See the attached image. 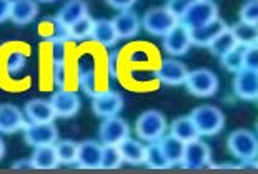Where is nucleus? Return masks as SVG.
I'll return each instance as SVG.
<instances>
[{
    "mask_svg": "<svg viewBox=\"0 0 258 174\" xmlns=\"http://www.w3.org/2000/svg\"><path fill=\"white\" fill-rule=\"evenodd\" d=\"M190 118L194 119L200 136H215L225 126V116L222 110L212 105H202L191 111Z\"/></svg>",
    "mask_w": 258,
    "mask_h": 174,
    "instance_id": "1",
    "label": "nucleus"
},
{
    "mask_svg": "<svg viewBox=\"0 0 258 174\" xmlns=\"http://www.w3.org/2000/svg\"><path fill=\"white\" fill-rule=\"evenodd\" d=\"M227 146L237 159L251 162L258 157V138L248 129H237L228 136Z\"/></svg>",
    "mask_w": 258,
    "mask_h": 174,
    "instance_id": "2",
    "label": "nucleus"
},
{
    "mask_svg": "<svg viewBox=\"0 0 258 174\" xmlns=\"http://www.w3.org/2000/svg\"><path fill=\"white\" fill-rule=\"evenodd\" d=\"M167 128V118L157 110H148L142 113L135 123V133L139 136V139H144L147 143L158 141L165 134Z\"/></svg>",
    "mask_w": 258,
    "mask_h": 174,
    "instance_id": "3",
    "label": "nucleus"
},
{
    "mask_svg": "<svg viewBox=\"0 0 258 174\" xmlns=\"http://www.w3.org/2000/svg\"><path fill=\"white\" fill-rule=\"evenodd\" d=\"M177 24L178 19L172 15L167 7H155L147 10L144 19H142V27L147 34L153 37H165Z\"/></svg>",
    "mask_w": 258,
    "mask_h": 174,
    "instance_id": "4",
    "label": "nucleus"
},
{
    "mask_svg": "<svg viewBox=\"0 0 258 174\" xmlns=\"http://www.w3.org/2000/svg\"><path fill=\"white\" fill-rule=\"evenodd\" d=\"M185 86L191 95L199 98H208L218 91V78L212 70L199 68L194 70V72H188V77L185 80Z\"/></svg>",
    "mask_w": 258,
    "mask_h": 174,
    "instance_id": "5",
    "label": "nucleus"
},
{
    "mask_svg": "<svg viewBox=\"0 0 258 174\" xmlns=\"http://www.w3.org/2000/svg\"><path fill=\"white\" fill-rule=\"evenodd\" d=\"M218 17V9L213 0H195L180 20L188 30L199 29Z\"/></svg>",
    "mask_w": 258,
    "mask_h": 174,
    "instance_id": "6",
    "label": "nucleus"
},
{
    "mask_svg": "<svg viewBox=\"0 0 258 174\" xmlns=\"http://www.w3.org/2000/svg\"><path fill=\"white\" fill-rule=\"evenodd\" d=\"M123 108V98L115 90L97 91L92 96V110L97 116L110 118L117 116Z\"/></svg>",
    "mask_w": 258,
    "mask_h": 174,
    "instance_id": "7",
    "label": "nucleus"
},
{
    "mask_svg": "<svg viewBox=\"0 0 258 174\" xmlns=\"http://www.w3.org/2000/svg\"><path fill=\"white\" fill-rule=\"evenodd\" d=\"M24 139L32 148L52 146L58 139V129L53 123H29L24 128Z\"/></svg>",
    "mask_w": 258,
    "mask_h": 174,
    "instance_id": "8",
    "label": "nucleus"
},
{
    "mask_svg": "<svg viewBox=\"0 0 258 174\" xmlns=\"http://www.w3.org/2000/svg\"><path fill=\"white\" fill-rule=\"evenodd\" d=\"M191 45V34L183 24H177L163 37V50L170 57H183L185 53H188Z\"/></svg>",
    "mask_w": 258,
    "mask_h": 174,
    "instance_id": "9",
    "label": "nucleus"
},
{
    "mask_svg": "<svg viewBox=\"0 0 258 174\" xmlns=\"http://www.w3.org/2000/svg\"><path fill=\"white\" fill-rule=\"evenodd\" d=\"M233 93L245 101L258 100V72L243 67L233 77Z\"/></svg>",
    "mask_w": 258,
    "mask_h": 174,
    "instance_id": "10",
    "label": "nucleus"
},
{
    "mask_svg": "<svg viewBox=\"0 0 258 174\" xmlns=\"http://www.w3.org/2000/svg\"><path fill=\"white\" fill-rule=\"evenodd\" d=\"M210 146L205 141L194 139L190 143H185V151L182 157V164L185 169H202L210 162Z\"/></svg>",
    "mask_w": 258,
    "mask_h": 174,
    "instance_id": "11",
    "label": "nucleus"
},
{
    "mask_svg": "<svg viewBox=\"0 0 258 174\" xmlns=\"http://www.w3.org/2000/svg\"><path fill=\"white\" fill-rule=\"evenodd\" d=\"M98 136H100V141L103 144L118 146L123 139H127L130 136L128 123L118 116L103 118V123L100 124V129H98Z\"/></svg>",
    "mask_w": 258,
    "mask_h": 174,
    "instance_id": "12",
    "label": "nucleus"
},
{
    "mask_svg": "<svg viewBox=\"0 0 258 174\" xmlns=\"http://www.w3.org/2000/svg\"><path fill=\"white\" fill-rule=\"evenodd\" d=\"M155 75L162 83L178 86V85L185 83L186 77H188V70H186V67L180 62V60L165 58V60H162L160 65H158Z\"/></svg>",
    "mask_w": 258,
    "mask_h": 174,
    "instance_id": "13",
    "label": "nucleus"
},
{
    "mask_svg": "<svg viewBox=\"0 0 258 174\" xmlns=\"http://www.w3.org/2000/svg\"><path fill=\"white\" fill-rule=\"evenodd\" d=\"M50 103L57 118H74L80 110V98L75 91L60 88L52 95Z\"/></svg>",
    "mask_w": 258,
    "mask_h": 174,
    "instance_id": "14",
    "label": "nucleus"
},
{
    "mask_svg": "<svg viewBox=\"0 0 258 174\" xmlns=\"http://www.w3.org/2000/svg\"><path fill=\"white\" fill-rule=\"evenodd\" d=\"M25 116L24 113L15 105H10V103H5V105H0V133L2 134H14L24 129L27 126Z\"/></svg>",
    "mask_w": 258,
    "mask_h": 174,
    "instance_id": "15",
    "label": "nucleus"
},
{
    "mask_svg": "<svg viewBox=\"0 0 258 174\" xmlns=\"http://www.w3.org/2000/svg\"><path fill=\"white\" fill-rule=\"evenodd\" d=\"M102 151L103 144L97 141H82L79 144V154H77V164L82 169H98L102 164Z\"/></svg>",
    "mask_w": 258,
    "mask_h": 174,
    "instance_id": "16",
    "label": "nucleus"
},
{
    "mask_svg": "<svg viewBox=\"0 0 258 174\" xmlns=\"http://www.w3.org/2000/svg\"><path fill=\"white\" fill-rule=\"evenodd\" d=\"M115 30L118 34V39H132L142 29V19L132 9L120 10L117 17L113 19Z\"/></svg>",
    "mask_w": 258,
    "mask_h": 174,
    "instance_id": "17",
    "label": "nucleus"
},
{
    "mask_svg": "<svg viewBox=\"0 0 258 174\" xmlns=\"http://www.w3.org/2000/svg\"><path fill=\"white\" fill-rule=\"evenodd\" d=\"M25 116L30 119V123H53L57 118L50 100L35 98L25 105Z\"/></svg>",
    "mask_w": 258,
    "mask_h": 174,
    "instance_id": "18",
    "label": "nucleus"
},
{
    "mask_svg": "<svg viewBox=\"0 0 258 174\" xmlns=\"http://www.w3.org/2000/svg\"><path fill=\"white\" fill-rule=\"evenodd\" d=\"M227 29L228 27L225 25V22L217 17L215 20L208 22L207 25L190 30L191 42H194V45H197V47H208L223 30H227Z\"/></svg>",
    "mask_w": 258,
    "mask_h": 174,
    "instance_id": "19",
    "label": "nucleus"
},
{
    "mask_svg": "<svg viewBox=\"0 0 258 174\" xmlns=\"http://www.w3.org/2000/svg\"><path fill=\"white\" fill-rule=\"evenodd\" d=\"M77 78H79L80 88L85 91L89 96H93L97 93V67L93 58L84 57L79 62L77 68Z\"/></svg>",
    "mask_w": 258,
    "mask_h": 174,
    "instance_id": "20",
    "label": "nucleus"
},
{
    "mask_svg": "<svg viewBox=\"0 0 258 174\" xmlns=\"http://www.w3.org/2000/svg\"><path fill=\"white\" fill-rule=\"evenodd\" d=\"M38 15L37 0H12L10 20L15 25H29Z\"/></svg>",
    "mask_w": 258,
    "mask_h": 174,
    "instance_id": "21",
    "label": "nucleus"
},
{
    "mask_svg": "<svg viewBox=\"0 0 258 174\" xmlns=\"http://www.w3.org/2000/svg\"><path fill=\"white\" fill-rule=\"evenodd\" d=\"M87 15H89V5H87L85 0H69L57 14V20L69 29L77 20L84 19Z\"/></svg>",
    "mask_w": 258,
    "mask_h": 174,
    "instance_id": "22",
    "label": "nucleus"
},
{
    "mask_svg": "<svg viewBox=\"0 0 258 174\" xmlns=\"http://www.w3.org/2000/svg\"><path fill=\"white\" fill-rule=\"evenodd\" d=\"M92 40L102 47H113L118 42V34L115 30L113 20H107V19L95 20L92 30Z\"/></svg>",
    "mask_w": 258,
    "mask_h": 174,
    "instance_id": "23",
    "label": "nucleus"
},
{
    "mask_svg": "<svg viewBox=\"0 0 258 174\" xmlns=\"http://www.w3.org/2000/svg\"><path fill=\"white\" fill-rule=\"evenodd\" d=\"M38 32H40L43 39L50 43H65L67 40H70L69 29L60 24L57 17L42 20V24L38 25Z\"/></svg>",
    "mask_w": 258,
    "mask_h": 174,
    "instance_id": "24",
    "label": "nucleus"
},
{
    "mask_svg": "<svg viewBox=\"0 0 258 174\" xmlns=\"http://www.w3.org/2000/svg\"><path fill=\"white\" fill-rule=\"evenodd\" d=\"M30 161H32V167H34V169H55L60 164L57 151H55V144L38 146V148H35L34 154H32Z\"/></svg>",
    "mask_w": 258,
    "mask_h": 174,
    "instance_id": "25",
    "label": "nucleus"
},
{
    "mask_svg": "<svg viewBox=\"0 0 258 174\" xmlns=\"http://www.w3.org/2000/svg\"><path fill=\"white\" fill-rule=\"evenodd\" d=\"M120 153H122L123 162L128 164H144L145 162V151L147 146H144L140 139H132L130 136L127 139H123L118 144Z\"/></svg>",
    "mask_w": 258,
    "mask_h": 174,
    "instance_id": "26",
    "label": "nucleus"
},
{
    "mask_svg": "<svg viewBox=\"0 0 258 174\" xmlns=\"http://www.w3.org/2000/svg\"><path fill=\"white\" fill-rule=\"evenodd\" d=\"M170 134L182 139L183 143H190V141H194V139H199V136H200L194 119L190 116H182V118L173 119L172 126H170Z\"/></svg>",
    "mask_w": 258,
    "mask_h": 174,
    "instance_id": "27",
    "label": "nucleus"
},
{
    "mask_svg": "<svg viewBox=\"0 0 258 174\" xmlns=\"http://www.w3.org/2000/svg\"><path fill=\"white\" fill-rule=\"evenodd\" d=\"M160 143V148L163 151V154L170 161V164H180L182 162V157H183V151H185V143L182 139L175 138L173 134H168V136H162L158 139Z\"/></svg>",
    "mask_w": 258,
    "mask_h": 174,
    "instance_id": "28",
    "label": "nucleus"
},
{
    "mask_svg": "<svg viewBox=\"0 0 258 174\" xmlns=\"http://www.w3.org/2000/svg\"><path fill=\"white\" fill-rule=\"evenodd\" d=\"M232 32L241 47H253L258 45V25L248 24V22H238L232 27Z\"/></svg>",
    "mask_w": 258,
    "mask_h": 174,
    "instance_id": "29",
    "label": "nucleus"
},
{
    "mask_svg": "<svg viewBox=\"0 0 258 174\" xmlns=\"http://www.w3.org/2000/svg\"><path fill=\"white\" fill-rule=\"evenodd\" d=\"M235 47H238V42L235 39L232 29H227L208 45V50L212 52V55L222 58L223 55H227L228 52H232Z\"/></svg>",
    "mask_w": 258,
    "mask_h": 174,
    "instance_id": "30",
    "label": "nucleus"
},
{
    "mask_svg": "<svg viewBox=\"0 0 258 174\" xmlns=\"http://www.w3.org/2000/svg\"><path fill=\"white\" fill-rule=\"evenodd\" d=\"M145 164L150 167V169H167V167L172 166L170 164V161L165 157V154H163L158 141H153V143H150L147 146Z\"/></svg>",
    "mask_w": 258,
    "mask_h": 174,
    "instance_id": "31",
    "label": "nucleus"
},
{
    "mask_svg": "<svg viewBox=\"0 0 258 174\" xmlns=\"http://www.w3.org/2000/svg\"><path fill=\"white\" fill-rule=\"evenodd\" d=\"M222 67L230 73H237L245 67V47H235L232 52L222 57Z\"/></svg>",
    "mask_w": 258,
    "mask_h": 174,
    "instance_id": "32",
    "label": "nucleus"
},
{
    "mask_svg": "<svg viewBox=\"0 0 258 174\" xmlns=\"http://www.w3.org/2000/svg\"><path fill=\"white\" fill-rule=\"evenodd\" d=\"M55 151L58 156V161L62 164H77V154H79V144L70 139L57 141Z\"/></svg>",
    "mask_w": 258,
    "mask_h": 174,
    "instance_id": "33",
    "label": "nucleus"
},
{
    "mask_svg": "<svg viewBox=\"0 0 258 174\" xmlns=\"http://www.w3.org/2000/svg\"><path fill=\"white\" fill-rule=\"evenodd\" d=\"M93 24L95 20H92L89 15L80 20H77L74 25L69 27V35L70 40H87L92 39V30H93Z\"/></svg>",
    "mask_w": 258,
    "mask_h": 174,
    "instance_id": "34",
    "label": "nucleus"
},
{
    "mask_svg": "<svg viewBox=\"0 0 258 174\" xmlns=\"http://www.w3.org/2000/svg\"><path fill=\"white\" fill-rule=\"evenodd\" d=\"M123 157L120 153L118 146L113 144H103V151H102V169H117V167L122 166Z\"/></svg>",
    "mask_w": 258,
    "mask_h": 174,
    "instance_id": "35",
    "label": "nucleus"
},
{
    "mask_svg": "<svg viewBox=\"0 0 258 174\" xmlns=\"http://www.w3.org/2000/svg\"><path fill=\"white\" fill-rule=\"evenodd\" d=\"M25 62H27V58H25L24 53L12 52L7 57V60H5V70H7L9 75H15V73H19L20 70L25 67Z\"/></svg>",
    "mask_w": 258,
    "mask_h": 174,
    "instance_id": "36",
    "label": "nucleus"
},
{
    "mask_svg": "<svg viewBox=\"0 0 258 174\" xmlns=\"http://www.w3.org/2000/svg\"><path fill=\"white\" fill-rule=\"evenodd\" d=\"M240 20L258 25V0H248L240 9Z\"/></svg>",
    "mask_w": 258,
    "mask_h": 174,
    "instance_id": "37",
    "label": "nucleus"
},
{
    "mask_svg": "<svg viewBox=\"0 0 258 174\" xmlns=\"http://www.w3.org/2000/svg\"><path fill=\"white\" fill-rule=\"evenodd\" d=\"M194 2H195V0H168V2H167V9L170 10V12H172V15H175V17L180 20Z\"/></svg>",
    "mask_w": 258,
    "mask_h": 174,
    "instance_id": "38",
    "label": "nucleus"
},
{
    "mask_svg": "<svg viewBox=\"0 0 258 174\" xmlns=\"http://www.w3.org/2000/svg\"><path fill=\"white\" fill-rule=\"evenodd\" d=\"M53 81L58 88H63L65 81H67V68H65V62L63 58H57L55 63H53Z\"/></svg>",
    "mask_w": 258,
    "mask_h": 174,
    "instance_id": "39",
    "label": "nucleus"
},
{
    "mask_svg": "<svg viewBox=\"0 0 258 174\" xmlns=\"http://www.w3.org/2000/svg\"><path fill=\"white\" fill-rule=\"evenodd\" d=\"M245 67L258 72V45L245 47Z\"/></svg>",
    "mask_w": 258,
    "mask_h": 174,
    "instance_id": "40",
    "label": "nucleus"
},
{
    "mask_svg": "<svg viewBox=\"0 0 258 174\" xmlns=\"http://www.w3.org/2000/svg\"><path fill=\"white\" fill-rule=\"evenodd\" d=\"M108 7H112L115 10H127V9H132L134 5L137 4V0H105Z\"/></svg>",
    "mask_w": 258,
    "mask_h": 174,
    "instance_id": "41",
    "label": "nucleus"
},
{
    "mask_svg": "<svg viewBox=\"0 0 258 174\" xmlns=\"http://www.w3.org/2000/svg\"><path fill=\"white\" fill-rule=\"evenodd\" d=\"M10 7L12 0H0V24L10 19Z\"/></svg>",
    "mask_w": 258,
    "mask_h": 174,
    "instance_id": "42",
    "label": "nucleus"
},
{
    "mask_svg": "<svg viewBox=\"0 0 258 174\" xmlns=\"http://www.w3.org/2000/svg\"><path fill=\"white\" fill-rule=\"evenodd\" d=\"M117 57L118 53L113 52L110 57H108V75H110L112 78L117 77Z\"/></svg>",
    "mask_w": 258,
    "mask_h": 174,
    "instance_id": "43",
    "label": "nucleus"
},
{
    "mask_svg": "<svg viewBox=\"0 0 258 174\" xmlns=\"http://www.w3.org/2000/svg\"><path fill=\"white\" fill-rule=\"evenodd\" d=\"M15 169H20V167H32V161L30 159H22V161H17L14 164Z\"/></svg>",
    "mask_w": 258,
    "mask_h": 174,
    "instance_id": "44",
    "label": "nucleus"
},
{
    "mask_svg": "<svg viewBox=\"0 0 258 174\" xmlns=\"http://www.w3.org/2000/svg\"><path fill=\"white\" fill-rule=\"evenodd\" d=\"M5 156V143H4V139L0 138V159Z\"/></svg>",
    "mask_w": 258,
    "mask_h": 174,
    "instance_id": "45",
    "label": "nucleus"
},
{
    "mask_svg": "<svg viewBox=\"0 0 258 174\" xmlns=\"http://www.w3.org/2000/svg\"><path fill=\"white\" fill-rule=\"evenodd\" d=\"M37 2H42V4H50V2H55V0H37Z\"/></svg>",
    "mask_w": 258,
    "mask_h": 174,
    "instance_id": "46",
    "label": "nucleus"
}]
</instances>
